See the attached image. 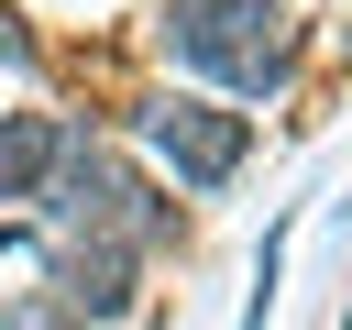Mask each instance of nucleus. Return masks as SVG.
Here are the masks:
<instances>
[{
    "label": "nucleus",
    "instance_id": "obj_1",
    "mask_svg": "<svg viewBox=\"0 0 352 330\" xmlns=\"http://www.w3.org/2000/svg\"><path fill=\"white\" fill-rule=\"evenodd\" d=\"M165 55L220 88H275L297 55V22L275 0H165Z\"/></svg>",
    "mask_w": 352,
    "mask_h": 330
},
{
    "label": "nucleus",
    "instance_id": "obj_2",
    "mask_svg": "<svg viewBox=\"0 0 352 330\" xmlns=\"http://www.w3.org/2000/svg\"><path fill=\"white\" fill-rule=\"evenodd\" d=\"M132 132H143V143H154V165H176L187 187H231V176H242V154H253V121H242V110H220V99H187V88L143 99V110H132Z\"/></svg>",
    "mask_w": 352,
    "mask_h": 330
},
{
    "label": "nucleus",
    "instance_id": "obj_3",
    "mask_svg": "<svg viewBox=\"0 0 352 330\" xmlns=\"http://www.w3.org/2000/svg\"><path fill=\"white\" fill-rule=\"evenodd\" d=\"M55 209H66L88 242H121V253H132V242H154V231H176V209L154 198V176H143V165H121V154H99V143H88V154L66 143V198H55Z\"/></svg>",
    "mask_w": 352,
    "mask_h": 330
},
{
    "label": "nucleus",
    "instance_id": "obj_4",
    "mask_svg": "<svg viewBox=\"0 0 352 330\" xmlns=\"http://www.w3.org/2000/svg\"><path fill=\"white\" fill-rule=\"evenodd\" d=\"M55 308L66 319H121L132 308V253L121 242H66L55 253Z\"/></svg>",
    "mask_w": 352,
    "mask_h": 330
},
{
    "label": "nucleus",
    "instance_id": "obj_5",
    "mask_svg": "<svg viewBox=\"0 0 352 330\" xmlns=\"http://www.w3.org/2000/svg\"><path fill=\"white\" fill-rule=\"evenodd\" d=\"M55 165H66V121H44V110H0V198H44Z\"/></svg>",
    "mask_w": 352,
    "mask_h": 330
},
{
    "label": "nucleus",
    "instance_id": "obj_6",
    "mask_svg": "<svg viewBox=\"0 0 352 330\" xmlns=\"http://www.w3.org/2000/svg\"><path fill=\"white\" fill-rule=\"evenodd\" d=\"M11 242H22V231H11V220H0V253H11Z\"/></svg>",
    "mask_w": 352,
    "mask_h": 330
},
{
    "label": "nucleus",
    "instance_id": "obj_7",
    "mask_svg": "<svg viewBox=\"0 0 352 330\" xmlns=\"http://www.w3.org/2000/svg\"><path fill=\"white\" fill-rule=\"evenodd\" d=\"M0 44H11V11H0Z\"/></svg>",
    "mask_w": 352,
    "mask_h": 330
},
{
    "label": "nucleus",
    "instance_id": "obj_8",
    "mask_svg": "<svg viewBox=\"0 0 352 330\" xmlns=\"http://www.w3.org/2000/svg\"><path fill=\"white\" fill-rule=\"evenodd\" d=\"M341 330H352V319H341Z\"/></svg>",
    "mask_w": 352,
    "mask_h": 330
}]
</instances>
